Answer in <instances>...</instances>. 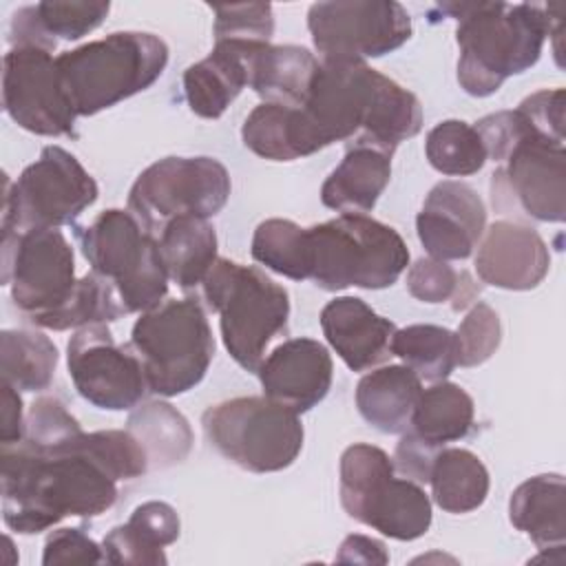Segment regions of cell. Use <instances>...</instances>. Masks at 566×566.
Wrapping results in <instances>:
<instances>
[{
	"instance_id": "obj_43",
	"label": "cell",
	"mask_w": 566,
	"mask_h": 566,
	"mask_svg": "<svg viewBox=\"0 0 566 566\" xmlns=\"http://www.w3.org/2000/svg\"><path fill=\"white\" fill-rule=\"evenodd\" d=\"M517 108L526 115L539 135L564 144V88L537 91L522 99Z\"/></svg>"
},
{
	"instance_id": "obj_29",
	"label": "cell",
	"mask_w": 566,
	"mask_h": 566,
	"mask_svg": "<svg viewBox=\"0 0 566 566\" xmlns=\"http://www.w3.org/2000/svg\"><path fill=\"white\" fill-rule=\"evenodd\" d=\"M473 398L460 385L438 380L429 389H422L405 433L422 447L438 451L449 442L467 438L473 429Z\"/></svg>"
},
{
	"instance_id": "obj_1",
	"label": "cell",
	"mask_w": 566,
	"mask_h": 566,
	"mask_svg": "<svg viewBox=\"0 0 566 566\" xmlns=\"http://www.w3.org/2000/svg\"><path fill=\"white\" fill-rule=\"evenodd\" d=\"M2 520L22 535L60 520L95 517L117 502V482L142 478L150 462L126 429L75 431L40 447L29 440L2 444Z\"/></svg>"
},
{
	"instance_id": "obj_22",
	"label": "cell",
	"mask_w": 566,
	"mask_h": 566,
	"mask_svg": "<svg viewBox=\"0 0 566 566\" xmlns=\"http://www.w3.org/2000/svg\"><path fill=\"white\" fill-rule=\"evenodd\" d=\"M321 60L296 44H248V86L268 104L298 108L305 104Z\"/></svg>"
},
{
	"instance_id": "obj_12",
	"label": "cell",
	"mask_w": 566,
	"mask_h": 566,
	"mask_svg": "<svg viewBox=\"0 0 566 566\" xmlns=\"http://www.w3.org/2000/svg\"><path fill=\"white\" fill-rule=\"evenodd\" d=\"M230 190V172L219 159L164 157L137 175L128 212L157 237L177 217H214L228 203Z\"/></svg>"
},
{
	"instance_id": "obj_32",
	"label": "cell",
	"mask_w": 566,
	"mask_h": 566,
	"mask_svg": "<svg viewBox=\"0 0 566 566\" xmlns=\"http://www.w3.org/2000/svg\"><path fill=\"white\" fill-rule=\"evenodd\" d=\"M57 367V347L33 329H2L0 374L2 382L18 391H42L51 385Z\"/></svg>"
},
{
	"instance_id": "obj_9",
	"label": "cell",
	"mask_w": 566,
	"mask_h": 566,
	"mask_svg": "<svg viewBox=\"0 0 566 566\" xmlns=\"http://www.w3.org/2000/svg\"><path fill=\"white\" fill-rule=\"evenodd\" d=\"M82 254L91 270L108 279L126 314L148 312L168 292V272L159 241L133 212L111 208L77 228Z\"/></svg>"
},
{
	"instance_id": "obj_13",
	"label": "cell",
	"mask_w": 566,
	"mask_h": 566,
	"mask_svg": "<svg viewBox=\"0 0 566 566\" xmlns=\"http://www.w3.org/2000/svg\"><path fill=\"white\" fill-rule=\"evenodd\" d=\"M307 29L321 60L365 62L400 49L411 38V15L394 0L314 2Z\"/></svg>"
},
{
	"instance_id": "obj_37",
	"label": "cell",
	"mask_w": 566,
	"mask_h": 566,
	"mask_svg": "<svg viewBox=\"0 0 566 566\" xmlns=\"http://www.w3.org/2000/svg\"><path fill=\"white\" fill-rule=\"evenodd\" d=\"M424 155L431 168L449 177L475 175L489 159L482 137L462 119H444L436 124L427 135Z\"/></svg>"
},
{
	"instance_id": "obj_36",
	"label": "cell",
	"mask_w": 566,
	"mask_h": 566,
	"mask_svg": "<svg viewBox=\"0 0 566 566\" xmlns=\"http://www.w3.org/2000/svg\"><path fill=\"white\" fill-rule=\"evenodd\" d=\"M252 259L292 281L310 279L307 228L290 219H265L256 226L250 245Z\"/></svg>"
},
{
	"instance_id": "obj_33",
	"label": "cell",
	"mask_w": 566,
	"mask_h": 566,
	"mask_svg": "<svg viewBox=\"0 0 566 566\" xmlns=\"http://www.w3.org/2000/svg\"><path fill=\"white\" fill-rule=\"evenodd\" d=\"M128 431L144 447L150 467H170L181 462L192 447L188 420L168 402L153 400L142 405L128 418Z\"/></svg>"
},
{
	"instance_id": "obj_21",
	"label": "cell",
	"mask_w": 566,
	"mask_h": 566,
	"mask_svg": "<svg viewBox=\"0 0 566 566\" xmlns=\"http://www.w3.org/2000/svg\"><path fill=\"white\" fill-rule=\"evenodd\" d=\"M321 327L332 349L352 371H367L391 356L396 325L358 296H336L321 310Z\"/></svg>"
},
{
	"instance_id": "obj_2",
	"label": "cell",
	"mask_w": 566,
	"mask_h": 566,
	"mask_svg": "<svg viewBox=\"0 0 566 566\" xmlns=\"http://www.w3.org/2000/svg\"><path fill=\"white\" fill-rule=\"evenodd\" d=\"M283 159L314 155L336 142L371 146L387 155L422 128L420 99L367 66V62L321 60L303 106H276Z\"/></svg>"
},
{
	"instance_id": "obj_35",
	"label": "cell",
	"mask_w": 566,
	"mask_h": 566,
	"mask_svg": "<svg viewBox=\"0 0 566 566\" xmlns=\"http://www.w3.org/2000/svg\"><path fill=\"white\" fill-rule=\"evenodd\" d=\"M124 314L126 312L113 283L91 270L88 274L77 279L71 296L57 310L38 318L33 325L53 332H64L97 323H111Z\"/></svg>"
},
{
	"instance_id": "obj_38",
	"label": "cell",
	"mask_w": 566,
	"mask_h": 566,
	"mask_svg": "<svg viewBox=\"0 0 566 566\" xmlns=\"http://www.w3.org/2000/svg\"><path fill=\"white\" fill-rule=\"evenodd\" d=\"M407 290L422 303L453 301V310H464L478 296L475 281L467 272H458L449 261L422 256L407 270Z\"/></svg>"
},
{
	"instance_id": "obj_10",
	"label": "cell",
	"mask_w": 566,
	"mask_h": 566,
	"mask_svg": "<svg viewBox=\"0 0 566 566\" xmlns=\"http://www.w3.org/2000/svg\"><path fill=\"white\" fill-rule=\"evenodd\" d=\"M208 442L232 464L252 473L283 471L303 449L298 413L268 396H239L201 416Z\"/></svg>"
},
{
	"instance_id": "obj_31",
	"label": "cell",
	"mask_w": 566,
	"mask_h": 566,
	"mask_svg": "<svg viewBox=\"0 0 566 566\" xmlns=\"http://www.w3.org/2000/svg\"><path fill=\"white\" fill-rule=\"evenodd\" d=\"M427 484H431V497L442 511L460 515L484 504L491 480L473 451L442 447L431 460Z\"/></svg>"
},
{
	"instance_id": "obj_40",
	"label": "cell",
	"mask_w": 566,
	"mask_h": 566,
	"mask_svg": "<svg viewBox=\"0 0 566 566\" xmlns=\"http://www.w3.org/2000/svg\"><path fill=\"white\" fill-rule=\"evenodd\" d=\"M214 11V42H270L274 33V13L268 2L212 7Z\"/></svg>"
},
{
	"instance_id": "obj_5",
	"label": "cell",
	"mask_w": 566,
	"mask_h": 566,
	"mask_svg": "<svg viewBox=\"0 0 566 566\" xmlns=\"http://www.w3.org/2000/svg\"><path fill=\"white\" fill-rule=\"evenodd\" d=\"M206 305L219 314L228 354L248 371L259 369L268 345L287 327L290 294L263 270L217 259L203 283Z\"/></svg>"
},
{
	"instance_id": "obj_28",
	"label": "cell",
	"mask_w": 566,
	"mask_h": 566,
	"mask_svg": "<svg viewBox=\"0 0 566 566\" xmlns=\"http://www.w3.org/2000/svg\"><path fill=\"white\" fill-rule=\"evenodd\" d=\"M511 524L539 548L564 546L566 486L559 473H542L522 482L509 500Z\"/></svg>"
},
{
	"instance_id": "obj_25",
	"label": "cell",
	"mask_w": 566,
	"mask_h": 566,
	"mask_svg": "<svg viewBox=\"0 0 566 566\" xmlns=\"http://www.w3.org/2000/svg\"><path fill=\"white\" fill-rule=\"evenodd\" d=\"M391 179V155L371 146H352L321 188L325 208L340 214L369 212Z\"/></svg>"
},
{
	"instance_id": "obj_20",
	"label": "cell",
	"mask_w": 566,
	"mask_h": 566,
	"mask_svg": "<svg viewBox=\"0 0 566 566\" xmlns=\"http://www.w3.org/2000/svg\"><path fill=\"white\" fill-rule=\"evenodd\" d=\"M551 268V254L546 241L520 221H495L491 223L475 254V272L482 283L524 292L537 287Z\"/></svg>"
},
{
	"instance_id": "obj_41",
	"label": "cell",
	"mask_w": 566,
	"mask_h": 566,
	"mask_svg": "<svg viewBox=\"0 0 566 566\" xmlns=\"http://www.w3.org/2000/svg\"><path fill=\"white\" fill-rule=\"evenodd\" d=\"M80 429V422L66 411L62 400H57L55 396H40L29 407L24 420V440L40 447H49Z\"/></svg>"
},
{
	"instance_id": "obj_7",
	"label": "cell",
	"mask_w": 566,
	"mask_h": 566,
	"mask_svg": "<svg viewBox=\"0 0 566 566\" xmlns=\"http://www.w3.org/2000/svg\"><path fill=\"white\" fill-rule=\"evenodd\" d=\"M130 347L150 394L170 398L197 387L214 356V338L197 298H168L135 321Z\"/></svg>"
},
{
	"instance_id": "obj_16",
	"label": "cell",
	"mask_w": 566,
	"mask_h": 566,
	"mask_svg": "<svg viewBox=\"0 0 566 566\" xmlns=\"http://www.w3.org/2000/svg\"><path fill=\"white\" fill-rule=\"evenodd\" d=\"M2 104L24 130L42 137L75 135V111L60 84L55 57L35 44H15L2 60Z\"/></svg>"
},
{
	"instance_id": "obj_11",
	"label": "cell",
	"mask_w": 566,
	"mask_h": 566,
	"mask_svg": "<svg viewBox=\"0 0 566 566\" xmlns=\"http://www.w3.org/2000/svg\"><path fill=\"white\" fill-rule=\"evenodd\" d=\"M99 188L75 155L44 146L40 157L4 188L2 237L33 228L71 226L97 201Z\"/></svg>"
},
{
	"instance_id": "obj_27",
	"label": "cell",
	"mask_w": 566,
	"mask_h": 566,
	"mask_svg": "<svg viewBox=\"0 0 566 566\" xmlns=\"http://www.w3.org/2000/svg\"><path fill=\"white\" fill-rule=\"evenodd\" d=\"M422 394V380L407 365H385L365 374L356 387V407L367 424L382 433H405Z\"/></svg>"
},
{
	"instance_id": "obj_30",
	"label": "cell",
	"mask_w": 566,
	"mask_h": 566,
	"mask_svg": "<svg viewBox=\"0 0 566 566\" xmlns=\"http://www.w3.org/2000/svg\"><path fill=\"white\" fill-rule=\"evenodd\" d=\"M168 279L181 290L199 287L214 265L217 232L208 219L177 217L157 237Z\"/></svg>"
},
{
	"instance_id": "obj_19",
	"label": "cell",
	"mask_w": 566,
	"mask_h": 566,
	"mask_svg": "<svg viewBox=\"0 0 566 566\" xmlns=\"http://www.w3.org/2000/svg\"><path fill=\"white\" fill-rule=\"evenodd\" d=\"M256 374L263 396L296 413H305L327 396L334 363L323 343L301 336L276 345L261 360Z\"/></svg>"
},
{
	"instance_id": "obj_26",
	"label": "cell",
	"mask_w": 566,
	"mask_h": 566,
	"mask_svg": "<svg viewBox=\"0 0 566 566\" xmlns=\"http://www.w3.org/2000/svg\"><path fill=\"white\" fill-rule=\"evenodd\" d=\"M108 2H62L46 0L31 7H22L11 15L9 42L35 44L49 51L60 40H80L95 31L108 15Z\"/></svg>"
},
{
	"instance_id": "obj_45",
	"label": "cell",
	"mask_w": 566,
	"mask_h": 566,
	"mask_svg": "<svg viewBox=\"0 0 566 566\" xmlns=\"http://www.w3.org/2000/svg\"><path fill=\"white\" fill-rule=\"evenodd\" d=\"M24 420L27 418L22 416L20 391L2 382V427H0L2 444H15L24 438Z\"/></svg>"
},
{
	"instance_id": "obj_44",
	"label": "cell",
	"mask_w": 566,
	"mask_h": 566,
	"mask_svg": "<svg viewBox=\"0 0 566 566\" xmlns=\"http://www.w3.org/2000/svg\"><path fill=\"white\" fill-rule=\"evenodd\" d=\"M336 562L340 564H387L385 544L367 535H349L343 539Z\"/></svg>"
},
{
	"instance_id": "obj_8",
	"label": "cell",
	"mask_w": 566,
	"mask_h": 566,
	"mask_svg": "<svg viewBox=\"0 0 566 566\" xmlns=\"http://www.w3.org/2000/svg\"><path fill=\"white\" fill-rule=\"evenodd\" d=\"M338 495L349 517L385 537L411 542L431 526V500L422 484L396 478L394 460L380 447L356 442L343 451Z\"/></svg>"
},
{
	"instance_id": "obj_42",
	"label": "cell",
	"mask_w": 566,
	"mask_h": 566,
	"mask_svg": "<svg viewBox=\"0 0 566 566\" xmlns=\"http://www.w3.org/2000/svg\"><path fill=\"white\" fill-rule=\"evenodd\" d=\"M104 548L93 542L82 528H57L53 531L42 551V564H102Z\"/></svg>"
},
{
	"instance_id": "obj_24",
	"label": "cell",
	"mask_w": 566,
	"mask_h": 566,
	"mask_svg": "<svg viewBox=\"0 0 566 566\" xmlns=\"http://www.w3.org/2000/svg\"><path fill=\"white\" fill-rule=\"evenodd\" d=\"M179 515L168 502L139 504L130 517L102 542L108 564H166L164 548L179 537Z\"/></svg>"
},
{
	"instance_id": "obj_4",
	"label": "cell",
	"mask_w": 566,
	"mask_h": 566,
	"mask_svg": "<svg viewBox=\"0 0 566 566\" xmlns=\"http://www.w3.org/2000/svg\"><path fill=\"white\" fill-rule=\"evenodd\" d=\"M168 64L166 42L146 31H115L55 57L77 117L95 115L155 84Z\"/></svg>"
},
{
	"instance_id": "obj_14",
	"label": "cell",
	"mask_w": 566,
	"mask_h": 566,
	"mask_svg": "<svg viewBox=\"0 0 566 566\" xmlns=\"http://www.w3.org/2000/svg\"><path fill=\"white\" fill-rule=\"evenodd\" d=\"M526 117V115H524ZM491 197L500 212L520 210L531 219L562 223L566 219V150L539 135L531 122L497 161Z\"/></svg>"
},
{
	"instance_id": "obj_3",
	"label": "cell",
	"mask_w": 566,
	"mask_h": 566,
	"mask_svg": "<svg viewBox=\"0 0 566 566\" xmlns=\"http://www.w3.org/2000/svg\"><path fill=\"white\" fill-rule=\"evenodd\" d=\"M438 9L458 20V82L473 97H489L509 77L535 66L546 38L562 24L546 4L442 2Z\"/></svg>"
},
{
	"instance_id": "obj_6",
	"label": "cell",
	"mask_w": 566,
	"mask_h": 566,
	"mask_svg": "<svg viewBox=\"0 0 566 566\" xmlns=\"http://www.w3.org/2000/svg\"><path fill=\"white\" fill-rule=\"evenodd\" d=\"M310 281L321 290H382L409 265L402 237L367 214H338L307 228Z\"/></svg>"
},
{
	"instance_id": "obj_15",
	"label": "cell",
	"mask_w": 566,
	"mask_h": 566,
	"mask_svg": "<svg viewBox=\"0 0 566 566\" xmlns=\"http://www.w3.org/2000/svg\"><path fill=\"white\" fill-rule=\"evenodd\" d=\"M2 283L13 305L31 321L57 310L73 292V248L57 228H33L2 237Z\"/></svg>"
},
{
	"instance_id": "obj_23",
	"label": "cell",
	"mask_w": 566,
	"mask_h": 566,
	"mask_svg": "<svg viewBox=\"0 0 566 566\" xmlns=\"http://www.w3.org/2000/svg\"><path fill=\"white\" fill-rule=\"evenodd\" d=\"M248 44L219 40L208 57L184 71V95L190 111L203 119H217L248 86Z\"/></svg>"
},
{
	"instance_id": "obj_17",
	"label": "cell",
	"mask_w": 566,
	"mask_h": 566,
	"mask_svg": "<svg viewBox=\"0 0 566 566\" xmlns=\"http://www.w3.org/2000/svg\"><path fill=\"white\" fill-rule=\"evenodd\" d=\"M66 367L77 394L97 409H133L148 391L139 358L115 343L106 323L75 329L66 345Z\"/></svg>"
},
{
	"instance_id": "obj_39",
	"label": "cell",
	"mask_w": 566,
	"mask_h": 566,
	"mask_svg": "<svg viewBox=\"0 0 566 566\" xmlns=\"http://www.w3.org/2000/svg\"><path fill=\"white\" fill-rule=\"evenodd\" d=\"M455 338L460 367H475L486 363L502 340V325L497 312L484 301L473 303L460 327L455 329Z\"/></svg>"
},
{
	"instance_id": "obj_18",
	"label": "cell",
	"mask_w": 566,
	"mask_h": 566,
	"mask_svg": "<svg viewBox=\"0 0 566 566\" xmlns=\"http://www.w3.org/2000/svg\"><path fill=\"white\" fill-rule=\"evenodd\" d=\"M486 230V208L480 195L462 181L436 184L418 217L416 232L431 259L462 261L473 254Z\"/></svg>"
},
{
	"instance_id": "obj_34",
	"label": "cell",
	"mask_w": 566,
	"mask_h": 566,
	"mask_svg": "<svg viewBox=\"0 0 566 566\" xmlns=\"http://www.w3.org/2000/svg\"><path fill=\"white\" fill-rule=\"evenodd\" d=\"M391 354L398 356L420 380H444L458 367L455 332L418 323L396 329L391 338Z\"/></svg>"
}]
</instances>
